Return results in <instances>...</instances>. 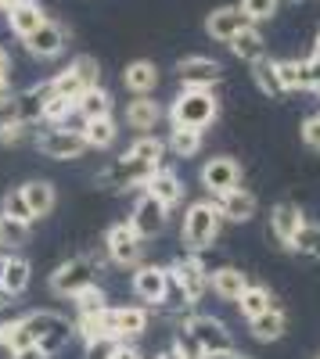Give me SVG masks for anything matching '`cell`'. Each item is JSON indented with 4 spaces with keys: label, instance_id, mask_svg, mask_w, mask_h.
Instances as JSON below:
<instances>
[{
    "label": "cell",
    "instance_id": "obj_29",
    "mask_svg": "<svg viewBox=\"0 0 320 359\" xmlns=\"http://www.w3.org/2000/svg\"><path fill=\"white\" fill-rule=\"evenodd\" d=\"M277 65V79L288 90H313V72H309V57L299 62V57H284V62H274Z\"/></svg>",
    "mask_w": 320,
    "mask_h": 359
},
{
    "label": "cell",
    "instance_id": "obj_35",
    "mask_svg": "<svg viewBox=\"0 0 320 359\" xmlns=\"http://www.w3.org/2000/svg\"><path fill=\"white\" fill-rule=\"evenodd\" d=\"M252 76H255V83H259V90H263V94H270V97H281V94H284V86H281V79H277V65L270 62V57L255 62V65H252Z\"/></svg>",
    "mask_w": 320,
    "mask_h": 359
},
{
    "label": "cell",
    "instance_id": "obj_9",
    "mask_svg": "<svg viewBox=\"0 0 320 359\" xmlns=\"http://www.w3.org/2000/svg\"><path fill=\"white\" fill-rule=\"evenodd\" d=\"M166 284H169V269L166 266H155V262H140L133 269V280H130L133 294L140 298L144 306L166 302Z\"/></svg>",
    "mask_w": 320,
    "mask_h": 359
},
{
    "label": "cell",
    "instance_id": "obj_22",
    "mask_svg": "<svg viewBox=\"0 0 320 359\" xmlns=\"http://www.w3.org/2000/svg\"><path fill=\"white\" fill-rule=\"evenodd\" d=\"M162 104L159 101H152V97H133L130 104H126V126L130 130H137V133H152L159 123H162Z\"/></svg>",
    "mask_w": 320,
    "mask_h": 359
},
{
    "label": "cell",
    "instance_id": "obj_6",
    "mask_svg": "<svg viewBox=\"0 0 320 359\" xmlns=\"http://www.w3.org/2000/svg\"><path fill=\"white\" fill-rule=\"evenodd\" d=\"M169 273H173V280L180 284L184 302H187V306H198L201 298H206V291H209V269H206V262H201V255H198V252L180 255L177 262L169 266Z\"/></svg>",
    "mask_w": 320,
    "mask_h": 359
},
{
    "label": "cell",
    "instance_id": "obj_7",
    "mask_svg": "<svg viewBox=\"0 0 320 359\" xmlns=\"http://www.w3.org/2000/svg\"><path fill=\"white\" fill-rule=\"evenodd\" d=\"M105 252L115 266L123 269H137L144 262V237L130 226V223H115L108 233H105Z\"/></svg>",
    "mask_w": 320,
    "mask_h": 359
},
{
    "label": "cell",
    "instance_id": "obj_34",
    "mask_svg": "<svg viewBox=\"0 0 320 359\" xmlns=\"http://www.w3.org/2000/svg\"><path fill=\"white\" fill-rule=\"evenodd\" d=\"M166 147L177 158H194L198 151H201V130H184V126H173L169 130V140H166Z\"/></svg>",
    "mask_w": 320,
    "mask_h": 359
},
{
    "label": "cell",
    "instance_id": "obj_18",
    "mask_svg": "<svg viewBox=\"0 0 320 359\" xmlns=\"http://www.w3.org/2000/svg\"><path fill=\"white\" fill-rule=\"evenodd\" d=\"M245 25H252V22L241 15V8H238V4H227V8H216V11L206 18V33H209L213 40H220V43H230Z\"/></svg>",
    "mask_w": 320,
    "mask_h": 359
},
{
    "label": "cell",
    "instance_id": "obj_5",
    "mask_svg": "<svg viewBox=\"0 0 320 359\" xmlns=\"http://www.w3.org/2000/svg\"><path fill=\"white\" fill-rule=\"evenodd\" d=\"M180 331L191 334L198 341V348L206 355H220V352H234V338H230L227 323L216 316H187L180 323Z\"/></svg>",
    "mask_w": 320,
    "mask_h": 359
},
{
    "label": "cell",
    "instance_id": "obj_19",
    "mask_svg": "<svg viewBox=\"0 0 320 359\" xmlns=\"http://www.w3.org/2000/svg\"><path fill=\"white\" fill-rule=\"evenodd\" d=\"M213 201H216V208H220L223 223H248V219L255 216V208H259L255 194L245 191V187H234V191H227V194H220V198H213Z\"/></svg>",
    "mask_w": 320,
    "mask_h": 359
},
{
    "label": "cell",
    "instance_id": "obj_14",
    "mask_svg": "<svg viewBox=\"0 0 320 359\" xmlns=\"http://www.w3.org/2000/svg\"><path fill=\"white\" fill-rule=\"evenodd\" d=\"M144 194H152L166 212L169 208H177L180 201H184V184H180V176L173 172V169H166V165H159L148 180H144V187H140Z\"/></svg>",
    "mask_w": 320,
    "mask_h": 359
},
{
    "label": "cell",
    "instance_id": "obj_8",
    "mask_svg": "<svg viewBox=\"0 0 320 359\" xmlns=\"http://www.w3.org/2000/svg\"><path fill=\"white\" fill-rule=\"evenodd\" d=\"M36 151L54 158V162H69V158H83L91 147L79 137V130H69V126H47L40 137H36Z\"/></svg>",
    "mask_w": 320,
    "mask_h": 359
},
{
    "label": "cell",
    "instance_id": "obj_28",
    "mask_svg": "<svg viewBox=\"0 0 320 359\" xmlns=\"http://www.w3.org/2000/svg\"><path fill=\"white\" fill-rule=\"evenodd\" d=\"M79 137L86 140V147H91V151H105V147H112L115 137H119V126H115L112 115H105V118H86V123L79 126Z\"/></svg>",
    "mask_w": 320,
    "mask_h": 359
},
{
    "label": "cell",
    "instance_id": "obj_1",
    "mask_svg": "<svg viewBox=\"0 0 320 359\" xmlns=\"http://www.w3.org/2000/svg\"><path fill=\"white\" fill-rule=\"evenodd\" d=\"M223 230V216L213 198H201V201H191L184 208V219H180V241L191 248V252H206L213 248V241Z\"/></svg>",
    "mask_w": 320,
    "mask_h": 359
},
{
    "label": "cell",
    "instance_id": "obj_48",
    "mask_svg": "<svg viewBox=\"0 0 320 359\" xmlns=\"http://www.w3.org/2000/svg\"><path fill=\"white\" fill-rule=\"evenodd\" d=\"M11 302H15V294H11V291H4V287H0V309H8Z\"/></svg>",
    "mask_w": 320,
    "mask_h": 359
},
{
    "label": "cell",
    "instance_id": "obj_20",
    "mask_svg": "<svg viewBox=\"0 0 320 359\" xmlns=\"http://www.w3.org/2000/svg\"><path fill=\"white\" fill-rule=\"evenodd\" d=\"M248 284H252L248 273H245V269H238V266H220V269H213V273H209V287H213L216 298H223V302H238L241 291Z\"/></svg>",
    "mask_w": 320,
    "mask_h": 359
},
{
    "label": "cell",
    "instance_id": "obj_10",
    "mask_svg": "<svg viewBox=\"0 0 320 359\" xmlns=\"http://www.w3.org/2000/svg\"><path fill=\"white\" fill-rule=\"evenodd\" d=\"M238 184H241V165L230 155H216V158H209L206 165H201V187H206L213 198L234 191Z\"/></svg>",
    "mask_w": 320,
    "mask_h": 359
},
{
    "label": "cell",
    "instance_id": "obj_24",
    "mask_svg": "<svg viewBox=\"0 0 320 359\" xmlns=\"http://www.w3.org/2000/svg\"><path fill=\"white\" fill-rule=\"evenodd\" d=\"M18 191L29 205V212H33V219H44V216L54 212V205H58L54 184H47V180H29V184H22Z\"/></svg>",
    "mask_w": 320,
    "mask_h": 359
},
{
    "label": "cell",
    "instance_id": "obj_17",
    "mask_svg": "<svg viewBox=\"0 0 320 359\" xmlns=\"http://www.w3.org/2000/svg\"><path fill=\"white\" fill-rule=\"evenodd\" d=\"M306 223H309V219L302 216V208L292 205V201L274 205V212H270V230H274V237H277V245H284V248H292L295 233H299Z\"/></svg>",
    "mask_w": 320,
    "mask_h": 359
},
{
    "label": "cell",
    "instance_id": "obj_26",
    "mask_svg": "<svg viewBox=\"0 0 320 359\" xmlns=\"http://www.w3.org/2000/svg\"><path fill=\"white\" fill-rule=\"evenodd\" d=\"M44 22H47V15L40 11V4H33V0H22V4H15V8L8 11V25H11V33H15L18 40L33 36Z\"/></svg>",
    "mask_w": 320,
    "mask_h": 359
},
{
    "label": "cell",
    "instance_id": "obj_42",
    "mask_svg": "<svg viewBox=\"0 0 320 359\" xmlns=\"http://www.w3.org/2000/svg\"><path fill=\"white\" fill-rule=\"evenodd\" d=\"M0 212L11 216V219H18V223H33V212H29L22 191H8V194H4V208H0Z\"/></svg>",
    "mask_w": 320,
    "mask_h": 359
},
{
    "label": "cell",
    "instance_id": "obj_49",
    "mask_svg": "<svg viewBox=\"0 0 320 359\" xmlns=\"http://www.w3.org/2000/svg\"><path fill=\"white\" fill-rule=\"evenodd\" d=\"M206 359H248V355H241V352H220V355H206Z\"/></svg>",
    "mask_w": 320,
    "mask_h": 359
},
{
    "label": "cell",
    "instance_id": "obj_12",
    "mask_svg": "<svg viewBox=\"0 0 320 359\" xmlns=\"http://www.w3.org/2000/svg\"><path fill=\"white\" fill-rule=\"evenodd\" d=\"M177 76H180V86L184 90H213L220 79H223V65L213 62V57H184V62L177 65Z\"/></svg>",
    "mask_w": 320,
    "mask_h": 359
},
{
    "label": "cell",
    "instance_id": "obj_41",
    "mask_svg": "<svg viewBox=\"0 0 320 359\" xmlns=\"http://www.w3.org/2000/svg\"><path fill=\"white\" fill-rule=\"evenodd\" d=\"M29 133V123H22V118H15V115H8V118H0V144H22Z\"/></svg>",
    "mask_w": 320,
    "mask_h": 359
},
{
    "label": "cell",
    "instance_id": "obj_50",
    "mask_svg": "<svg viewBox=\"0 0 320 359\" xmlns=\"http://www.w3.org/2000/svg\"><path fill=\"white\" fill-rule=\"evenodd\" d=\"M155 359H184V355H180V352H177V348H166V352H159V355H155Z\"/></svg>",
    "mask_w": 320,
    "mask_h": 359
},
{
    "label": "cell",
    "instance_id": "obj_44",
    "mask_svg": "<svg viewBox=\"0 0 320 359\" xmlns=\"http://www.w3.org/2000/svg\"><path fill=\"white\" fill-rule=\"evenodd\" d=\"M105 359H144V352H140L133 341H115V345L108 348Z\"/></svg>",
    "mask_w": 320,
    "mask_h": 359
},
{
    "label": "cell",
    "instance_id": "obj_47",
    "mask_svg": "<svg viewBox=\"0 0 320 359\" xmlns=\"http://www.w3.org/2000/svg\"><path fill=\"white\" fill-rule=\"evenodd\" d=\"M0 79H11V54H8V47H0Z\"/></svg>",
    "mask_w": 320,
    "mask_h": 359
},
{
    "label": "cell",
    "instance_id": "obj_2",
    "mask_svg": "<svg viewBox=\"0 0 320 359\" xmlns=\"http://www.w3.org/2000/svg\"><path fill=\"white\" fill-rule=\"evenodd\" d=\"M216 115H220V101L213 97V90H184L169 108V123L206 133L216 123Z\"/></svg>",
    "mask_w": 320,
    "mask_h": 359
},
{
    "label": "cell",
    "instance_id": "obj_3",
    "mask_svg": "<svg viewBox=\"0 0 320 359\" xmlns=\"http://www.w3.org/2000/svg\"><path fill=\"white\" fill-rule=\"evenodd\" d=\"M98 269H101V262H98L94 255H76V259L62 262V266L51 273V294H58V298H76L83 287L98 284Z\"/></svg>",
    "mask_w": 320,
    "mask_h": 359
},
{
    "label": "cell",
    "instance_id": "obj_46",
    "mask_svg": "<svg viewBox=\"0 0 320 359\" xmlns=\"http://www.w3.org/2000/svg\"><path fill=\"white\" fill-rule=\"evenodd\" d=\"M11 359H51V355H47V352H44L40 345H29V348H22V352H15Z\"/></svg>",
    "mask_w": 320,
    "mask_h": 359
},
{
    "label": "cell",
    "instance_id": "obj_31",
    "mask_svg": "<svg viewBox=\"0 0 320 359\" xmlns=\"http://www.w3.org/2000/svg\"><path fill=\"white\" fill-rule=\"evenodd\" d=\"M238 313L245 316V320H255V316H263L267 309H274L277 302H274V294L267 291V287H259V284H248L245 291H241V298H238Z\"/></svg>",
    "mask_w": 320,
    "mask_h": 359
},
{
    "label": "cell",
    "instance_id": "obj_21",
    "mask_svg": "<svg viewBox=\"0 0 320 359\" xmlns=\"http://www.w3.org/2000/svg\"><path fill=\"white\" fill-rule=\"evenodd\" d=\"M123 86L130 90L133 97H152L155 86H159V69H155V62H148V57H137V62H130L126 72H123Z\"/></svg>",
    "mask_w": 320,
    "mask_h": 359
},
{
    "label": "cell",
    "instance_id": "obj_23",
    "mask_svg": "<svg viewBox=\"0 0 320 359\" xmlns=\"http://www.w3.org/2000/svg\"><path fill=\"white\" fill-rule=\"evenodd\" d=\"M227 47H230V54H234L238 62H245V65H255V62H263V57H267V40H263V33H259L255 25H245Z\"/></svg>",
    "mask_w": 320,
    "mask_h": 359
},
{
    "label": "cell",
    "instance_id": "obj_40",
    "mask_svg": "<svg viewBox=\"0 0 320 359\" xmlns=\"http://www.w3.org/2000/svg\"><path fill=\"white\" fill-rule=\"evenodd\" d=\"M277 4H281V0H241V15L255 25V22H270L274 15H277Z\"/></svg>",
    "mask_w": 320,
    "mask_h": 359
},
{
    "label": "cell",
    "instance_id": "obj_15",
    "mask_svg": "<svg viewBox=\"0 0 320 359\" xmlns=\"http://www.w3.org/2000/svg\"><path fill=\"white\" fill-rule=\"evenodd\" d=\"M166 208L152 198V194H144L140 191V198H137V205H133V212H130V226L144 237V241H148V237H155V233H162V226H166Z\"/></svg>",
    "mask_w": 320,
    "mask_h": 359
},
{
    "label": "cell",
    "instance_id": "obj_11",
    "mask_svg": "<svg viewBox=\"0 0 320 359\" xmlns=\"http://www.w3.org/2000/svg\"><path fill=\"white\" fill-rule=\"evenodd\" d=\"M108 320H112V334L115 341H137L152 323L148 306H108Z\"/></svg>",
    "mask_w": 320,
    "mask_h": 359
},
{
    "label": "cell",
    "instance_id": "obj_52",
    "mask_svg": "<svg viewBox=\"0 0 320 359\" xmlns=\"http://www.w3.org/2000/svg\"><path fill=\"white\" fill-rule=\"evenodd\" d=\"M4 266H8V255L0 252V280H4Z\"/></svg>",
    "mask_w": 320,
    "mask_h": 359
},
{
    "label": "cell",
    "instance_id": "obj_16",
    "mask_svg": "<svg viewBox=\"0 0 320 359\" xmlns=\"http://www.w3.org/2000/svg\"><path fill=\"white\" fill-rule=\"evenodd\" d=\"M51 94H54V86H51V79L47 83H36V86H29V90H22V94H15V101H11V115L15 118H22V123H40V115H44V104L51 101Z\"/></svg>",
    "mask_w": 320,
    "mask_h": 359
},
{
    "label": "cell",
    "instance_id": "obj_39",
    "mask_svg": "<svg viewBox=\"0 0 320 359\" xmlns=\"http://www.w3.org/2000/svg\"><path fill=\"white\" fill-rule=\"evenodd\" d=\"M76 111V101H65V97H58V94H51V101L44 104V115H40V123H47V126H65V118Z\"/></svg>",
    "mask_w": 320,
    "mask_h": 359
},
{
    "label": "cell",
    "instance_id": "obj_53",
    "mask_svg": "<svg viewBox=\"0 0 320 359\" xmlns=\"http://www.w3.org/2000/svg\"><path fill=\"white\" fill-rule=\"evenodd\" d=\"M313 57H320V33H316V47H313Z\"/></svg>",
    "mask_w": 320,
    "mask_h": 359
},
{
    "label": "cell",
    "instance_id": "obj_30",
    "mask_svg": "<svg viewBox=\"0 0 320 359\" xmlns=\"http://www.w3.org/2000/svg\"><path fill=\"white\" fill-rule=\"evenodd\" d=\"M112 108H115V101H112V94L98 83V86H91V90H83V97L76 101V111L83 115V123L86 118H105V115H112Z\"/></svg>",
    "mask_w": 320,
    "mask_h": 359
},
{
    "label": "cell",
    "instance_id": "obj_33",
    "mask_svg": "<svg viewBox=\"0 0 320 359\" xmlns=\"http://www.w3.org/2000/svg\"><path fill=\"white\" fill-rule=\"evenodd\" d=\"M29 280H33V266H29V259L22 255H8V266H4V280H0V287L11 291L15 298L29 287Z\"/></svg>",
    "mask_w": 320,
    "mask_h": 359
},
{
    "label": "cell",
    "instance_id": "obj_37",
    "mask_svg": "<svg viewBox=\"0 0 320 359\" xmlns=\"http://www.w3.org/2000/svg\"><path fill=\"white\" fill-rule=\"evenodd\" d=\"M76 316H86V313H98V309H105L108 306V294H105V287L101 284H91V287H83L76 298Z\"/></svg>",
    "mask_w": 320,
    "mask_h": 359
},
{
    "label": "cell",
    "instance_id": "obj_51",
    "mask_svg": "<svg viewBox=\"0 0 320 359\" xmlns=\"http://www.w3.org/2000/svg\"><path fill=\"white\" fill-rule=\"evenodd\" d=\"M15 4H22V0H0V15H8Z\"/></svg>",
    "mask_w": 320,
    "mask_h": 359
},
{
    "label": "cell",
    "instance_id": "obj_4",
    "mask_svg": "<svg viewBox=\"0 0 320 359\" xmlns=\"http://www.w3.org/2000/svg\"><path fill=\"white\" fill-rule=\"evenodd\" d=\"M98 79H101L98 62H94L91 54H79V57H72V62H69V69H62V72L51 79V86H54V94H58V97L79 101V97H83V90L98 86Z\"/></svg>",
    "mask_w": 320,
    "mask_h": 359
},
{
    "label": "cell",
    "instance_id": "obj_32",
    "mask_svg": "<svg viewBox=\"0 0 320 359\" xmlns=\"http://www.w3.org/2000/svg\"><path fill=\"white\" fill-rule=\"evenodd\" d=\"M29 345H36L33 341V334H29V323H25V316H18V320H4L0 323V348L4 352H22V348H29Z\"/></svg>",
    "mask_w": 320,
    "mask_h": 359
},
{
    "label": "cell",
    "instance_id": "obj_45",
    "mask_svg": "<svg viewBox=\"0 0 320 359\" xmlns=\"http://www.w3.org/2000/svg\"><path fill=\"white\" fill-rule=\"evenodd\" d=\"M11 101H15V86H11V79H0V111H8Z\"/></svg>",
    "mask_w": 320,
    "mask_h": 359
},
{
    "label": "cell",
    "instance_id": "obj_25",
    "mask_svg": "<svg viewBox=\"0 0 320 359\" xmlns=\"http://www.w3.org/2000/svg\"><path fill=\"white\" fill-rule=\"evenodd\" d=\"M284 331H288V316H284V309H281V306H274V309H267L263 316L248 320V334H252L255 341H263V345L281 341V338H284Z\"/></svg>",
    "mask_w": 320,
    "mask_h": 359
},
{
    "label": "cell",
    "instance_id": "obj_27",
    "mask_svg": "<svg viewBox=\"0 0 320 359\" xmlns=\"http://www.w3.org/2000/svg\"><path fill=\"white\" fill-rule=\"evenodd\" d=\"M126 158H133L137 165H144L148 172H155V169L162 165V158H166V140H159L155 133H140V137L130 144Z\"/></svg>",
    "mask_w": 320,
    "mask_h": 359
},
{
    "label": "cell",
    "instance_id": "obj_38",
    "mask_svg": "<svg viewBox=\"0 0 320 359\" xmlns=\"http://www.w3.org/2000/svg\"><path fill=\"white\" fill-rule=\"evenodd\" d=\"M292 252H299V255H306V259H320V226H316V223H306V226L295 233Z\"/></svg>",
    "mask_w": 320,
    "mask_h": 359
},
{
    "label": "cell",
    "instance_id": "obj_43",
    "mask_svg": "<svg viewBox=\"0 0 320 359\" xmlns=\"http://www.w3.org/2000/svg\"><path fill=\"white\" fill-rule=\"evenodd\" d=\"M299 137H302V144L309 147V151H320V115H309V118H306L302 130H299Z\"/></svg>",
    "mask_w": 320,
    "mask_h": 359
},
{
    "label": "cell",
    "instance_id": "obj_13",
    "mask_svg": "<svg viewBox=\"0 0 320 359\" xmlns=\"http://www.w3.org/2000/svg\"><path fill=\"white\" fill-rule=\"evenodd\" d=\"M25 43V50L33 54V57H40V62H51V57H58L65 50V43H69V33H65V25H58V22H44L33 36H25L22 40Z\"/></svg>",
    "mask_w": 320,
    "mask_h": 359
},
{
    "label": "cell",
    "instance_id": "obj_36",
    "mask_svg": "<svg viewBox=\"0 0 320 359\" xmlns=\"http://www.w3.org/2000/svg\"><path fill=\"white\" fill-rule=\"evenodd\" d=\"M29 241V223H18L0 212V248H22Z\"/></svg>",
    "mask_w": 320,
    "mask_h": 359
}]
</instances>
